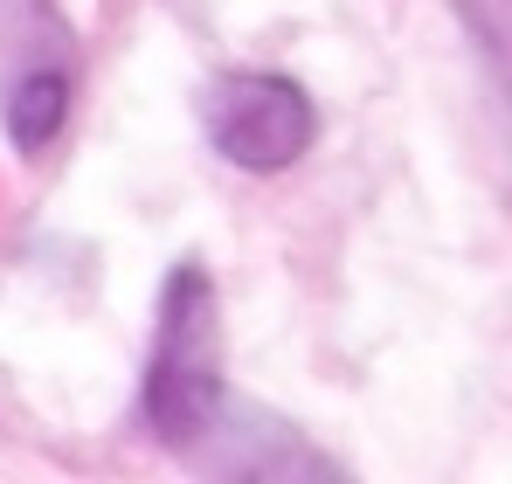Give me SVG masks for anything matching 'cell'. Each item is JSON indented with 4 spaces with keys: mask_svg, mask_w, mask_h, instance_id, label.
Instances as JSON below:
<instances>
[{
    "mask_svg": "<svg viewBox=\"0 0 512 484\" xmlns=\"http://www.w3.org/2000/svg\"><path fill=\"white\" fill-rule=\"evenodd\" d=\"M229 408V381H222V305L208 270L187 256L160 291V325H153V353H146V388H139V415L167 450H194L215 415Z\"/></svg>",
    "mask_w": 512,
    "mask_h": 484,
    "instance_id": "cell-1",
    "label": "cell"
},
{
    "mask_svg": "<svg viewBox=\"0 0 512 484\" xmlns=\"http://www.w3.org/2000/svg\"><path fill=\"white\" fill-rule=\"evenodd\" d=\"M201 132L243 173H284L291 160L312 153L319 111H312L305 83L277 77V70H236L201 90Z\"/></svg>",
    "mask_w": 512,
    "mask_h": 484,
    "instance_id": "cell-2",
    "label": "cell"
},
{
    "mask_svg": "<svg viewBox=\"0 0 512 484\" xmlns=\"http://www.w3.org/2000/svg\"><path fill=\"white\" fill-rule=\"evenodd\" d=\"M63 118H70V70L35 63V70H21V77H14V90H7V139H14L21 153L56 146Z\"/></svg>",
    "mask_w": 512,
    "mask_h": 484,
    "instance_id": "cell-3",
    "label": "cell"
}]
</instances>
